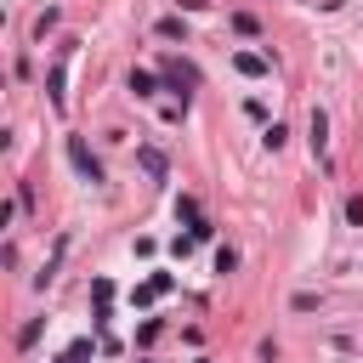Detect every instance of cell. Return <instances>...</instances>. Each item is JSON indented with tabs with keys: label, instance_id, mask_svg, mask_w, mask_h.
Returning a JSON list of instances; mask_svg holds the SVG:
<instances>
[{
	"label": "cell",
	"instance_id": "obj_9",
	"mask_svg": "<svg viewBox=\"0 0 363 363\" xmlns=\"http://www.w3.org/2000/svg\"><path fill=\"white\" fill-rule=\"evenodd\" d=\"M233 28H238V34H250V40H255V34H261V23H255V17H250V11H233Z\"/></svg>",
	"mask_w": 363,
	"mask_h": 363
},
{
	"label": "cell",
	"instance_id": "obj_15",
	"mask_svg": "<svg viewBox=\"0 0 363 363\" xmlns=\"http://www.w3.org/2000/svg\"><path fill=\"white\" fill-rule=\"evenodd\" d=\"M91 295H96V306H108V301H113V284H108V278H96V284H91Z\"/></svg>",
	"mask_w": 363,
	"mask_h": 363
},
{
	"label": "cell",
	"instance_id": "obj_18",
	"mask_svg": "<svg viewBox=\"0 0 363 363\" xmlns=\"http://www.w3.org/2000/svg\"><path fill=\"white\" fill-rule=\"evenodd\" d=\"M199 363H210V357H199Z\"/></svg>",
	"mask_w": 363,
	"mask_h": 363
},
{
	"label": "cell",
	"instance_id": "obj_10",
	"mask_svg": "<svg viewBox=\"0 0 363 363\" xmlns=\"http://www.w3.org/2000/svg\"><path fill=\"white\" fill-rule=\"evenodd\" d=\"M159 40H187L182 34V17H159Z\"/></svg>",
	"mask_w": 363,
	"mask_h": 363
},
{
	"label": "cell",
	"instance_id": "obj_12",
	"mask_svg": "<svg viewBox=\"0 0 363 363\" xmlns=\"http://www.w3.org/2000/svg\"><path fill=\"white\" fill-rule=\"evenodd\" d=\"M40 329H45V318H28V323H23V335H17V346H34V340H40Z\"/></svg>",
	"mask_w": 363,
	"mask_h": 363
},
{
	"label": "cell",
	"instance_id": "obj_14",
	"mask_svg": "<svg viewBox=\"0 0 363 363\" xmlns=\"http://www.w3.org/2000/svg\"><path fill=\"white\" fill-rule=\"evenodd\" d=\"M176 216H182V221H204V216H199V204H193V199H176Z\"/></svg>",
	"mask_w": 363,
	"mask_h": 363
},
{
	"label": "cell",
	"instance_id": "obj_4",
	"mask_svg": "<svg viewBox=\"0 0 363 363\" xmlns=\"http://www.w3.org/2000/svg\"><path fill=\"white\" fill-rule=\"evenodd\" d=\"M170 284H176V278H170V272H153V278H147V284H136V295H130V301H136V306H153V301H159V295H164V289H170Z\"/></svg>",
	"mask_w": 363,
	"mask_h": 363
},
{
	"label": "cell",
	"instance_id": "obj_17",
	"mask_svg": "<svg viewBox=\"0 0 363 363\" xmlns=\"http://www.w3.org/2000/svg\"><path fill=\"white\" fill-rule=\"evenodd\" d=\"M346 221H352V227H363V199H357V193L346 199Z\"/></svg>",
	"mask_w": 363,
	"mask_h": 363
},
{
	"label": "cell",
	"instance_id": "obj_2",
	"mask_svg": "<svg viewBox=\"0 0 363 363\" xmlns=\"http://www.w3.org/2000/svg\"><path fill=\"white\" fill-rule=\"evenodd\" d=\"M159 74H164V85H170V91H182V96H187L193 85H199V68H193V62H182V57H170V62H164Z\"/></svg>",
	"mask_w": 363,
	"mask_h": 363
},
{
	"label": "cell",
	"instance_id": "obj_5",
	"mask_svg": "<svg viewBox=\"0 0 363 363\" xmlns=\"http://www.w3.org/2000/svg\"><path fill=\"white\" fill-rule=\"evenodd\" d=\"M136 164H142L153 182H164V176H170V159H164L159 147H136Z\"/></svg>",
	"mask_w": 363,
	"mask_h": 363
},
{
	"label": "cell",
	"instance_id": "obj_3",
	"mask_svg": "<svg viewBox=\"0 0 363 363\" xmlns=\"http://www.w3.org/2000/svg\"><path fill=\"white\" fill-rule=\"evenodd\" d=\"M62 85H68V51H62V57L51 62V74H45V96H51V108H62V102H68V91H62Z\"/></svg>",
	"mask_w": 363,
	"mask_h": 363
},
{
	"label": "cell",
	"instance_id": "obj_13",
	"mask_svg": "<svg viewBox=\"0 0 363 363\" xmlns=\"http://www.w3.org/2000/svg\"><path fill=\"white\" fill-rule=\"evenodd\" d=\"M233 267H238V250L221 244V250H216V272H233Z\"/></svg>",
	"mask_w": 363,
	"mask_h": 363
},
{
	"label": "cell",
	"instance_id": "obj_7",
	"mask_svg": "<svg viewBox=\"0 0 363 363\" xmlns=\"http://www.w3.org/2000/svg\"><path fill=\"white\" fill-rule=\"evenodd\" d=\"M233 68H238L244 79H261V74H267V57H255V51H233Z\"/></svg>",
	"mask_w": 363,
	"mask_h": 363
},
{
	"label": "cell",
	"instance_id": "obj_8",
	"mask_svg": "<svg viewBox=\"0 0 363 363\" xmlns=\"http://www.w3.org/2000/svg\"><path fill=\"white\" fill-rule=\"evenodd\" d=\"M130 91H136V96H153V91H159V79H153L147 68H130Z\"/></svg>",
	"mask_w": 363,
	"mask_h": 363
},
{
	"label": "cell",
	"instance_id": "obj_11",
	"mask_svg": "<svg viewBox=\"0 0 363 363\" xmlns=\"http://www.w3.org/2000/svg\"><path fill=\"white\" fill-rule=\"evenodd\" d=\"M284 136H289V130H284V125H278V119H272V125H267V130H261V142H267V147H272V153H278V147H284Z\"/></svg>",
	"mask_w": 363,
	"mask_h": 363
},
{
	"label": "cell",
	"instance_id": "obj_16",
	"mask_svg": "<svg viewBox=\"0 0 363 363\" xmlns=\"http://www.w3.org/2000/svg\"><path fill=\"white\" fill-rule=\"evenodd\" d=\"M289 306H295V312H318V295H312V289H301V295H295Z\"/></svg>",
	"mask_w": 363,
	"mask_h": 363
},
{
	"label": "cell",
	"instance_id": "obj_1",
	"mask_svg": "<svg viewBox=\"0 0 363 363\" xmlns=\"http://www.w3.org/2000/svg\"><path fill=\"white\" fill-rule=\"evenodd\" d=\"M68 164H74V170H79V176H85L91 187L102 182V159H96L91 147H85V136H68Z\"/></svg>",
	"mask_w": 363,
	"mask_h": 363
},
{
	"label": "cell",
	"instance_id": "obj_6",
	"mask_svg": "<svg viewBox=\"0 0 363 363\" xmlns=\"http://www.w3.org/2000/svg\"><path fill=\"white\" fill-rule=\"evenodd\" d=\"M306 130H312V153L323 159V153H329V113H323V108H312V125H306Z\"/></svg>",
	"mask_w": 363,
	"mask_h": 363
}]
</instances>
